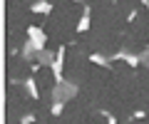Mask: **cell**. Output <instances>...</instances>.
Returning <instances> with one entry per match:
<instances>
[{"instance_id":"obj_1","label":"cell","mask_w":149,"mask_h":124,"mask_svg":"<svg viewBox=\"0 0 149 124\" xmlns=\"http://www.w3.org/2000/svg\"><path fill=\"white\" fill-rule=\"evenodd\" d=\"M32 10H40V12H47V10H50V5H47V3H37V5L32 8Z\"/></svg>"}]
</instances>
